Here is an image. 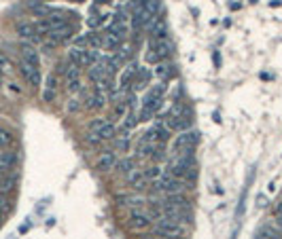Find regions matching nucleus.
<instances>
[{
  "label": "nucleus",
  "mask_w": 282,
  "mask_h": 239,
  "mask_svg": "<svg viewBox=\"0 0 282 239\" xmlns=\"http://www.w3.org/2000/svg\"><path fill=\"white\" fill-rule=\"evenodd\" d=\"M17 165V154L13 150H0V172L9 174Z\"/></svg>",
  "instance_id": "6ab92c4d"
},
{
  "label": "nucleus",
  "mask_w": 282,
  "mask_h": 239,
  "mask_svg": "<svg viewBox=\"0 0 282 239\" xmlns=\"http://www.w3.org/2000/svg\"><path fill=\"white\" fill-rule=\"evenodd\" d=\"M89 131L98 133V136H100L104 142H106V140H115V136H117L115 123L106 121V119H94V121L89 123Z\"/></svg>",
  "instance_id": "6e6552de"
},
{
  "label": "nucleus",
  "mask_w": 282,
  "mask_h": 239,
  "mask_svg": "<svg viewBox=\"0 0 282 239\" xmlns=\"http://www.w3.org/2000/svg\"><path fill=\"white\" fill-rule=\"evenodd\" d=\"M0 224H2V216H0Z\"/></svg>",
  "instance_id": "79ce46f5"
},
{
  "label": "nucleus",
  "mask_w": 282,
  "mask_h": 239,
  "mask_svg": "<svg viewBox=\"0 0 282 239\" xmlns=\"http://www.w3.org/2000/svg\"><path fill=\"white\" fill-rule=\"evenodd\" d=\"M164 93H166V83H159V85H153L151 89H146V93L142 97V106L144 108H151L155 115L164 102Z\"/></svg>",
  "instance_id": "0eeeda50"
},
{
  "label": "nucleus",
  "mask_w": 282,
  "mask_h": 239,
  "mask_svg": "<svg viewBox=\"0 0 282 239\" xmlns=\"http://www.w3.org/2000/svg\"><path fill=\"white\" fill-rule=\"evenodd\" d=\"M117 201L121 203V206H132V208L142 206L144 203V199L142 197H138V195H117Z\"/></svg>",
  "instance_id": "a878e982"
},
{
  "label": "nucleus",
  "mask_w": 282,
  "mask_h": 239,
  "mask_svg": "<svg viewBox=\"0 0 282 239\" xmlns=\"http://www.w3.org/2000/svg\"><path fill=\"white\" fill-rule=\"evenodd\" d=\"M182 231H185L182 224L172 222L170 218H166V216H159L157 224L153 227V233L157 237H182Z\"/></svg>",
  "instance_id": "423d86ee"
},
{
  "label": "nucleus",
  "mask_w": 282,
  "mask_h": 239,
  "mask_svg": "<svg viewBox=\"0 0 282 239\" xmlns=\"http://www.w3.org/2000/svg\"><path fill=\"white\" fill-rule=\"evenodd\" d=\"M151 239H161V237H157V235H155V237H151Z\"/></svg>",
  "instance_id": "a19ab883"
},
{
  "label": "nucleus",
  "mask_w": 282,
  "mask_h": 239,
  "mask_svg": "<svg viewBox=\"0 0 282 239\" xmlns=\"http://www.w3.org/2000/svg\"><path fill=\"white\" fill-rule=\"evenodd\" d=\"M142 140L155 142V144H166L168 140H170V127H168L166 123H155L153 127L142 136Z\"/></svg>",
  "instance_id": "9b49d317"
},
{
  "label": "nucleus",
  "mask_w": 282,
  "mask_h": 239,
  "mask_svg": "<svg viewBox=\"0 0 282 239\" xmlns=\"http://www.w3.org/2000/svg\"><path fill=\"white\" fill-rule=\"evenodd\" d=\"M257 239H282V231L272 227V224H265V227H261V231L257 233Z\"/></svg>",
  "instance_id": "b1692460"
},
{
  "label": "nucleus",
  "mask_w": 282,
  "mask_h": 239,
  "mask_svg": "<svg viewBox=\"0 0 282 239\" xmlns=\"http://www.w3.org/2000/svg\"><path fill=\"white\" fill-rule=\"evenodd\" d=\"M11 144H13V133L0 127V149H6V146H11Z\"/></svg>",
  "instance_id": "c756f323"
},
{
  "label": "nucleus",
  "mask_w": 282,
  "mask_h": 239,
  "mask_svg": "<svg viewBox=\"0 0 282 239\" xmlns=\"http://www.w3.org/2000/svg\"><path fill=\"white\" fill-rule=\"evenodd\" d=\"M146 182H149V180H146L144 172H140L138 167L125 176V184H128L130 188H134V191H142V188L146 186Z\"/></svg>",
  "instance_id": "f3484780"
},
{
  "label": "nucleus",
  "mask_w": 282,
  "mask_h": 239,
  "mask_svg": "<svg viewBox=\"0 0 282 239\" xmlns=\"http://www.w3.org/2000/svg\"><path fill=\"white\" fill-rule=\"evenodd\" d=\"M68 60L76 64L79 68H89L94 66L96 61H100V53H98V49H81V47H74L72 51L68 53Z\"/></svg>",
  "instance_id": "20e7f679"
},
{
  "label": "nucleus",
  "mask_w": 282,
  "mask_h": 239,
  "mask_svg": "<svg viewBox=\"0 0 282 239\" xmlns=\"http://www.w3.org/2000/svg\"><path fill=\"white\" fill-rule=\"evenodd\" d=\"M115 150L117 152H125V150H130V136H115Z\"/></svg>",
  "instance_id": "bb28decb"
},
{
  "label": "nucleus",
  "mask_w": 282,
  "mask_h": 239,
  "mask_svg": "<svg viewBox=\"0 0 282 239\" xmlns=\"http://www.w3.org/2000/svg\"><path fill=\"white\" fill-rule=\"evenodd\" d=\"M276 216H282V197H280V201L276 203Z\"/></svg>",
  "instance_id": "e433bc0d"
},
{
  "label": "nucleus",
  "mask_w": 282,
  "mask_h": 239,
  "mask_svg": "<svg viewBox=\"0 0 282 239\" xmlns=\"http://www.w3.org/2000/svg\"><path fill=\"white\" fill-rule=\"evenodd\" d=\"M153 188L157 193H164V195H174V193H180L182 188H185V182L180 178H176V176H172L170 172H166L153 182Z\"/></svg>",
  "instance_id": "7ed1b4c3"
},
{
  "label": "nucleus",
  "mask_w": 282,
  "mask_h": 239,
  "mask_svg": "<svg viewBox=\"0 0 282 239\" xmlns=\"http://www.w3.org/2000/svg\"><path fill=\"white\" fill-rule=\"evenodd\" d=\"M72 2H83V0H72Z\"/></svg>",
  "instance_id": "ea45409f"
},
{
  "label": "nucleus",
  "mask_w": 282,
  "mask_h": 239,
  "mask_svg": "<svg viewBox=\"0 0 282 239\" xmlns=\"http://www.w3.org/2000/svg\"><path fill=\"white\" fill-rule=\"evenodd\" d=\"M6 209H9V199H6V195L0 191V214L6 212Z\"/></svg>",
  "instance_id": "f704fd0d"
},
{
  "label": "nucleus",
  "mask_w": 282,
  "mask_h": 239,
  "mask_svg": "<svg viewBox=\"0 0 282 239\" xmlns=\"http://www.w3.org/2000/svg\"><path fill=\"white\" fill-rule=\"evenodd\" d=\"M0 72L2 74H11V61L4 53H0Z\"/></svg>",
  "instance_id": "473e14b6"
},
{
  "label": "nucleus",
  "mask_w": 282,
  "mask_h": 239,
  "mask_svg": "<svg viewBox=\"0 0 282 239\" xmlns=\"http://www.w3.org/2000/svg\"><path fill=\"white\" fill-rule=\"evenodd\" d=\"M85 142L91 146V149H96V146H100V144L104 142V140H102L100 136H98V133H94V131H87V133H85Z\"/></svg>",
  "instance_id": "7c9ffc66"
},
{
  "label": "nucleus",
  "mask_w": 282,
  "mask_h": 239,
  "mask_svg": "<svg viewBox=\"0 0 282 239\" xmlns=\"http://www.w3.org/2000/svg\"><path fill=\"white\" fill-rule=\"evenodd\" d=\"M102 47L108 49V51H117V49L121 47V38L106 30V34H102Z\"/></svg>",
  "instance_id": "4be33fe9"
},
{
  "label": "nucleus",
  "mask_w": 282,
  "mask_h": 239,
  "mask_svg": "<svg viewBox=\"0 0 282 239\" xmlns=\"http://www.w3.org/2000/svg\"><path fill=\"white\" fill-rule=\"evenodd\" d=\"M149 79H151V72L144 68H138L136 70V79H134V89H144L146 85H149Z\"/></svg>",
  "instance_id": "5701e85b"
},
{
  "label": "nucleus",
  "mask_w": 282,
  "mask_h": 239,
  "mask_svg": "<svg viewBox=\"0 0 282 239\" xmlns=\"http://www.w3.org/2000/svg\"><path fill=\"white\" fill-rule=\"evenodd\" d=\"M250 2H257V0H250Z\"/></svg>",
  "instance_id": "37998d69"
},
{
  "label": "nucleus",
  "mask_w": 282,
  "mask_h": 239,
  "mask_svg": "<svg viewBox=\"0 0 282 239\" xmlns=\"http://www.w3.org/2000/svg\"><path fill=\"white\" fill-rule=\"evenodd\" d=\"M79 108H81V104H74V100H70V104H68V110L70 112H76Z\"/></svg>",
  "instance_id": "c9c22d12"
},
{
  "label": "nucleus",
  "mask_w": 282,
  "mask_h": 239,
  "mask_svg": "<svg viewBox=\"0 0 282 239\" xmlns=\"http://www.w3.org/2000/svg\"><path fill=\"white\" fill-rule=\"evenodd\" d=\"M161 208H174V209H191V201L185 195L174 193V195H166V201L159 203Z\"/></svg>",
  "instance_id": "dca6fc26"
},
{
  "label": "nucleus",
  "mask_w": 282,
  "mask_h": 239,
  "mask_svg": "<svg viewBox=\"0 0 282 239\" xmlns=\"http://www.w3.org/2000/svg\"><path fill=\"white\" fill-rule=\"evenodd\" d=\"M22 61L40 68V55H38V51H36V49H34L30 43H24V45H22Z\"/></svg>",
  "instance_id": "aec40b11"
},
{
  "label": "nucleus",
  "mask_w": 282,
  "mask_h": 239,
  "mask_svg": "<svg viewBox=\"0 0 282 239\" xmlns=\"http://www.w3.org/2000/svg\"><path fill=\"white\" fill-rule=\"evenodd\" d=\"M58 89H60V79H58V72H51L45 79V87H43V102L51 104L55 102L58 97Z\"/></svg>",
  "instance_id": "f8f14e48"
},
{
  "label": "nucleus",
  "mask_w": 282,
  "mask_h": 239,
  "mask_svg": "<svg viewBox=\"0 0 282 239\" xmlns=\"http://www.w3.org/2000/svg\"><path fill=\"white\" fill-rule=\"evenodd\" d=\"M134 170H136V159H134V157H123V159H119L117 165H115V172L121 174V176H128V174L134 172Z\"/></svg>",
  "instance_id": "412c9836"
},
{
  "label": "nucleus",
  "mask_w": 282,
  "mask_h": 239,
  "mask_svg": "<svg viewBox=\"0 0 282 239\" xmlns=\"http://www.w3.org/2000/svg\"><path fill=\"white\" fill-rule=\"evenodd\" d=\"M117 161H119L117 150H102L96 159V167L100 172H112L115 170V165H117Z\"/></svg>",
  "instance_id": "ddd939ff"
},
{
  "label": "nucleus",
  "mask_w": 282,
  "mask_h": 239,
  "mask_svg": "<svg viewBox=\"0 0 282 239\" xmlns=\"http://www.w3.org/2000/svg\"><path fill=\"white\" fill-rule=\"evenodd\" d=\"M193 121V112L187 104H174L170 108V112L166 115V125L170 127V131H185L191 127Z\"/></svg>",
  "instance_id": "f03ea898"
},
{
  "label": "nucleus",
  "mask_w": 282,
  "mask_h": 239,
  "mask_svg": "<svg viewBox=\"0 0 282 239\" xmlns=\"http://www.w3.org/2000/svg\"><path fill=\"white\" fill-rule=\"evenodd\" d=\"M151 36V40H161V38H168V26H166V22H161L155 30L149 34Z\"/></svg>",
  "instance_id": "cd10ccee"
},
{
  "label": "nucleus",
  "mask_w": 282,
  "mask_h": 239,
  "mask_svg": "<svg viewBox=\"0 0 282 239\" xmlns=\"http://www.w3.org/2000/svg\"><path fill=\"white\" fill-rule=\"evenodd\" d=\"M17 34H19V38H22V40H26V43H36V40H40L36 24H30V22L17 24Z\"/></svg>",
  "instance_id": "2eb2a0df"
},
{
  "label": "nucleus",
  "mask_w": 282,
  "mask_h": 239,
  "mask_svg": "<svg viewBox=\"0 0 282 239\" xmlns=\"http://www.w3.org/2000/svg\"><path fill=\"white\" fill-rule=\"evenodd\" d=\"M19 72H22L24 81H26L32 89L40 87V83H43V74H40V68H38V66H32V64H26V61H19Z\"/></svg>",
  "instance_id": "9d476101"
},
{
  "label": "nucleus",
  "mask_w": 282,
  "mask_h": 239,
  "mask_svg": "<svg viewBox=\"0 0 282 239\" xmlns=\"http://www.w3.org/2000/svg\"><path fill=\"white\" fill-rule=\"evenodd\" d=\"M108 32H112V34H115V36H119L121 40L125 38V34H128V17H125L121 11L112 15V19H110V26H108Z\"/></svg>",
  "instance_id": "4468645a"
},
{
  "label": "nucleus",
  "mask_w": 282,
  "mask_h": 239,
  "mask_svg": "<svg viewBox=\"0 0 282 239\" xmlns=\"http://www.w3.org/2000/svg\"><path fill=\"white\" fill-rule=\"evenodd\" d=\"M200 144V131L193 129H185L172 140V149L174 152H182V150H195V146Z\"/></svg>",
  "instance_id": "39448f33"
},
{
  "label": "nucleus",
  "mask_w": 282,
  "mask_h": 239,
  "mask_svg": "<svg viewBox=\"0 0 282 239\" xmlns=\"http://www.w3.org/2000/svg\"><path fill=\"white\" fill-rule=\"evenodd\" d=\"M13 184H15V180L9 174L0 172V191H9V188H13Z\"/></svg>",
  "instance_id": "c85d7f7f"
},
{
  "label": "nucleus",
  "mask_w": 282,
  "mask_h": 239,
  "mask_svg": "<svg viewBox=\"0 0 282 239\" xmlns=\"http://www.w3.org/2000/svg\"><path fill=\"white\" fill-rule=\"evenodd\" d=\"M276 227L282 231V216H276Z\"/></svg>",
  "instance_id": "4c0bfd02"
},
{
  "label": "nucleus",
  "mask_w": 282,
  "mask_h": 239,
  "mask_svg": "<svg viewBox=\"0 0 282 239\" xmlns=\"http://www.w3.org/2000/svg\"><path fill=\"white\" fill-rule=\"evenodd\" d=\"M168 172L176 178H180L182 182H191L195 180V154L193 150H182V152H174V157L168 163Z\"/></svg>",
  "instance_id": "f257e3e1"
},
{
  "label": "nucleus",
  "mask_w": 282,
  "mask_h": 239,
  "mask_svg": "<svg viewBox=\"0 0 282 239\" xmlns=\"http://www.w3.org/2000/svg\"><path fill=\"white\" fill-rule=\"evenodd\" d=\"M153 224V218L149 212H142V209H138V208H134L130 216H128V227L134 229V231H144V229H149Z\"/></svg>",
  "instance_id": "1a4fd4ad"
},
{
  "label": "nucleus",
  "mask_w": 282,
  "mask_h": 239,
  "mask_svg": "<svg viewBox=\"0 0 282 239\" xmlns=\"http://www.w3.org/2000/svg\"><path fill=\"white\" fill-rule=\"evenodd\" d=\"M155 74H157L159 79L166 83L168 79H170V76H174V66L168 64V61H159L157 68H155Z\"/></svg>",
  "instance_id": "393cba45"
},
{
  "label": "nucleus",
  "mask_w": 282,
  "mask_h": 239,
  "mask_svg": "<svg viewBox=\"0 0 282 239\" xmlns=\"http://www.w3.org/2000/svg\"><path fill=\"white\" fill-rule=\"evenodd\" d=\"M96 2H100V4H106V2H110V0H96Z\"/></svg>",
  "instance_id": "58836bf2"
},
{
  "label": "nucleus",
  "mask_w": 282,
  "mask_h": 239,
  "mask_svg": "<svg viewBox=\"0 0 282 239\" xmlns=\"http://www.w3.org/2000/svg\"><path fill=\"white\" fill-rule=\"evenodd\" d=\"M123 119H125V121H123V127H125V129H134V127H136V123H138V115H134V112L130 110Z\"/></svg>",
  "instance_id": "2f4dec72"
},
{
  "label": "nucleus",
  "mask_w": 282,
  "mask_h": 239,
  "mask_svg": "<svg viewBox=\"0 0 282 239\" xmlns=\"http://www.w3.org/2000/svg\"><path fill=\"white\" fill-rule=\"evenodd\" d=\"M85 102H87L85 108H89V110H102L104 106H106V97H104V93H102L100 89H94V91H91Z\"/></svg>",
  "instance_id": "a211bd4d"
},
{
  "label": "nucleus",
  "mask_w": 282,
  "mask_h": 239,
  "mask_svg": "<svg viewBox=\"0 0 282 239\" xmlns=\"http://www.w3.org/2000/svg\"><path fill=\"white\" fill-rule=\"evenodd\" d=\"M144 176H146V180H157L159 176H161V170L157 165H153V167H149V170L144 172Z\"/></svg>",
  "instance_id": "72a5a7b5"
}]
</instances>
